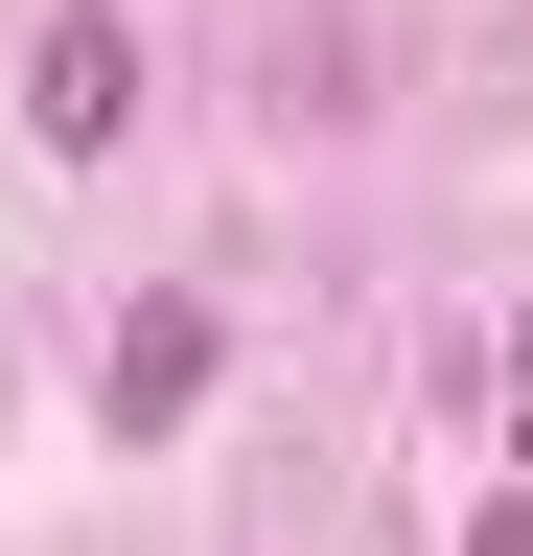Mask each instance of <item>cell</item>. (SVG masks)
<instances>
[{"label":"cell","instance_id":"1","mask_svg":"<svg viewBox=\"0 0 533 556\" xmlns=\"http://www.w3.org/2000/svg\"><path fill=\"white\" fill-rule=\"evenodd\" d=\"M24 139L47 163H116V139H140V24H116V0H71V24L24 47Z\"/></svg>","mask_w":533,"mask_h":556},{"label":"cell","instance_id":"2","mask_svg":"<svg viewBox=\"0 0 533 556\" xmlns=\"http://www.w3.org/2000/svg\"><path fill=\"white\" fill-rule=\"evenodd\" d=\"M93 394H116V441H163V417L210 394V302H140V325H116V371H93Z\"/></svg>","mask_w":533,"mask_h":556},{"label":"cell","instance_id":"3","mask_svg":"<svg viewBox=\"0 0 533 556\" xmlns=\"http://www.w3.org/2000/svg\"><path fill=\"white\" fill-rule=\"evenodd\" d=\"M510 417H533V325H510Z\"/></svg>","mask_w":533,"mask_h":556}]
</instances>
